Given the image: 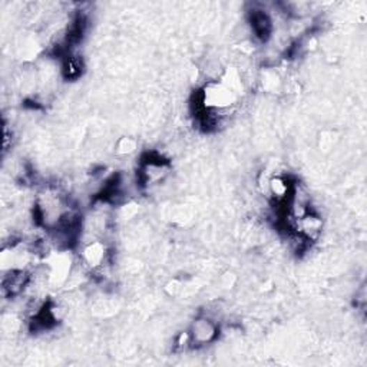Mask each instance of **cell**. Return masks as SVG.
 Returning <instances> with one entry per match:
<instances>
[{
  "label": "cell",
  "mask_w": 367,
  "mask_h": 367,
  "mask_svg": "<svg viewBox=\"0 0 367 367\" xmlns=\"http://www.w3.org/2000/svg\"><path fill=\"white\" fill-rule=\"evenodd\" d=\"M171 165L166 159L159 155L151 154L146 155L141 161V168L138 171V181L142 187H150L159 184L169 174Z\"/></svg>",
  "instance_id": "obj_1"
},
{
  "label": "cell",
  "mask_w": 367,
  "mask_h": 367,
  "mask_svg": "<svg viewBox=\"0 0 367 367\" xmlns=\"http://www.w3.org/2000/svg\"><path fill=\"white\" fill-rule=\"evenodd\" d=\"M219 327L210 317H198L189 327V340L194 346H205L218 337Z\"/></svg>",
  "instance_id": "obj_2"
},
{
  "label": "cell",
  "mask_w": 367,
  "mask_h": 367,
  "mask_svg": "<svg viewBox=\"0 0 367 367\" xmlns=\"http://www.w3.org/2000/svg\"><path fill=\"white\" fill-rule=\"evenodd\" d=\"M31 283V274L26 268H9L2 279L3 295L9 299L19 296Z\"/></svg>",
  "instance_id": "obj_3"
},
{
  "label": "cell",
  "mask_w": 367,
  "mask_h": 367,
  "mask_svg": "<svg viewBox=\"0 0 367 367\" xmlns=\"http://www.w3.org/2000/svg\"><path fill=\"white\" fill-rule=\"evenodd\" d=\"M107 257H108V250L102 241H91L82 250V260L89 268H92V270L102 267L104 263L107 261Z\"/></svg>",
  "instance_id": "obj_4"
},
{
  "label": "cell",
  "mask_w": 367,
  "mask_h": 367,
  "mask_svg": "<svg viewBox=\"0 0 367 367\" xmlns=\"http://www.w3.org/2000/svg\"><path fill=\"white\" fill-rule=\"evenodd\" d=\"M251 28H253L256 38L265 42L268 38L272 36L273 23L265 12L254 10L251 12Z\"/></svg>",
  "instance_id": "obj_5"
},
{
  "label": "cell",
  "mask_w": 367,
  "mask_h": 367,
  "mask_svg": "<svg viewBox=\"0 0 367 367\" xmlns=\"http://www.w3.org/2000/svg\"><path fill=\"white\" fill-rule=\"evenodd\" d=\"M82 69H84V63H82V61H81L79 56L68 55L66 59L63 61L62 72H63V75L68 79H77V78H79L81 73H82Z\"/></svg>",
  "instance_id": "obj_6"
}]
</instances>
